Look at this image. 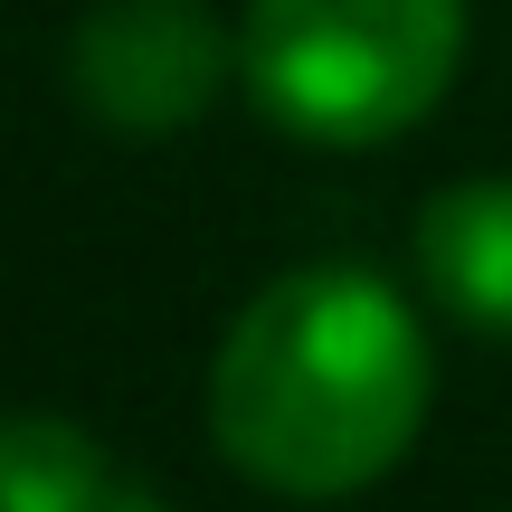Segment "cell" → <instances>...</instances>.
I'll list each match as a JSON object with an SVG mask.
<instances>
[{
    "label": "cell",
    "instance_id": "cell-5",
    "mask_svg": "<svg viewBox=\"0 0 512 512\" xmlns=\"http://www.w3.org/2000/svg\"><path fill=\"white\" fill-rule=\"evenodd\" d=\"M0 512H152L114 484V456L67 418L10 408L0 418Z\"/></svg>",
    "mask_w": 512,
    "mask_h": 512
},
{
    "label": "cell",
    "instance_id": "cell-3",
    "mask_svg": "<svg viewBox=\"0 0 512 512\" xmlns=\"http://www.w3.org/2000/svg\"><path fill=\"white\" fill-rule=\"evenodd\" d=\"M76 105L114 133H181L219 105L228 86V38L200 0H95L76 19Z\"/></svg>",
    "mask_w": 512,
    "mask_h": 512
},
{
    "label": "cell",
    "instance_id": "cell-2",
    "mask_svg": "<svg viewBox=\"0 0 512 512\" xmlns=\"http://www.w3.org/2000/svg\"><path fill=\"white\" fill-rule=\"evenodd\" d=\"M465 57V0H247L238 76L304 143H389L427 124Z\"/></svg>",
    "mask_w": 512,
    "mask_h": 512
},
{
    "label": "cell",
    "instance_id": "cell-1",
    "mask_svg": "<svg viewBox=\"0 0 512 512\" xmlns=\"http://www.w3.org/2000/svg\"><path fill=\"white\" fill-rule=\"evenodd\" d=\"M437 361L399 285L361 266H294L228 323L209 361V437L247 484L332 503L418 446Z\"/></svg>",
    "mask_w": 512,
    "mask_h": 512
},
{
    "label": "cell",
    "instance_id": "cell-4",
    "mask_svg": "<svg viewBox=\"0 0 512 512\" xmlns=\"http://www.w3.org/2000/svg\"><path fill=\"white\" fill-rule=\"evenodd\" d=\"M418 275L456 323L512 342V171L456 181L418 209Z\"/></svg>",
    "mask_w": 512,
    "mask_h": 512
}]
</instances>
